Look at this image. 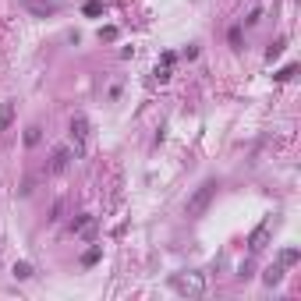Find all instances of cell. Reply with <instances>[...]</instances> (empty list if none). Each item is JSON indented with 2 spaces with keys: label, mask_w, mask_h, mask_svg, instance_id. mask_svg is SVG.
Wrapping results in <instances>:
<instances>
[{
  "label": "cell",
  "mask_w": 301,
  "mask_h": 301,
  "mask_svg": "<svg viewBox=\"0 0 301 301\" xmlns=\"http://www.w3.org/2000/svg\"><path fill=\"white\" fill-rule=\"evenodd\" d=\"M284 46H287V39H277V43L266 50V57H270V60H273V57H280V53H284Z\"/></svg>",
  "instance_id": "7c38bea8"
},
{
  "label": "cell",
  "mask_w": 301,
  "mask_h": 301,
  "mask_svg": "<svg viewBox=\"0 0 301 301\" xmlns=\"http://www.w3.org/2000/svg\"><path fill=\"white\" fill-rule=\"evenodd\" d=\"M82 11H85L89 18H96V14H103V4H99V0H89V4H85Z\"/></svg>",
  "instance_id": "8fae6325"
},
{
  "label": "cell",
  "mask_w": 301,
  "mask_h": 301,
  "mask_svg": "<svg viewBox=\"0 0 301 301\" xmlns=\"http://www.w3.org/2000/svg\"><path fill=\"white\" fill-rule=\"evenodd\" d=\"M298 259H301V252H298V248H284V252H280V266H294Z\"/></svg>",
  "instance_id": "ba28073f"
},
{
  "label": "cell",
  "mask_w": 301,
  "mask_h": 301,
  "mask_svg": "<svg viewBox=\"0 0 301 301\" xmlns=\"http://www.w3.org/2000/svg\"><path fill=\"white\" fill-rule=\"evenodd\" d=\"M71 231L78 234V238H85V241H96V231H99V220L85 213V216H78V220L71 223Z\"/></svg>",
  "instance_id": "3957f363"
},
{
  "label": "cell",
  "mask_w": 301,
  "mask_h": 301,
  "mask_svg": "<svg viewBox=\"0 0 301 301\" xmlns=\"http://www.w3.org/2000/svg\"><path fill=\"white\" fill-rule=\"evenodd\" d=\"M67 160H71V149H57V153H53V163H50V170H53V174H60V170L67 167Z\"/></svg>",
  "instance_id": "8992f818"
},
{
  "label": "cell",
  "mask_w": 301,
  "mask_h": 301,
  "mask_svg": "<svg viewBox=\"0 0 301 301\" xmlns=\"http://www.w3.org/2000/svg\"><path fill=\"white\" fill-rule=\"evenodd\" d=\"M294 71H298V64H287V67H284V71L277 74V78H280V82H287V78H291V74H294Z\"/></svg>",
  "instance_id": "5bb4252c"
},
{
  "label": "cell",
  "mask_w": 301,
  "mask_h": 301,
  "mask_svg": "<svg viewBox=\"0 0 301 301\" xmlns=\"http://www.w3.org/2000/svg\"><path fill=\"white\" fill-rule=\"evenodd\" d=\"M71 138H74V153H85V138H89V121L85 117H74L71 121Z\"/></svg>",
  "instance_id": "277c9868"
},
{
  "label": "cell",
  "mask_w": 301,
  "mask_h": 301,
  "mask_svg": "<svg viewBox=\"0 0 301 301\" xmlns=\"http://www.w3.org/2000/svg\"><path fill=\"white\" fill-rule=\"evenodd\" d=\"M14 277L18 280H28L32 277V266H28V262H14Z\"/></svg>",
  "instance_id": "30bf717a"
},
{
  "label": "cell",
  "mask_w": 301,
  "mask_h": 301,
  "mask_svg": "<svg viewBox=\"0 0 301 301\" xmlns=\"http://www.w3.org/2000/svg\"><path fill=\"white\" fill-rule=\"evenodd\" d=\"M170 287H174L177 294H192V298H195V294H202V291H206V277H202V273L174 277V280H170Z\"/></svg>",
  "instance_id": "7a4b0ae2"
},
{
  "label": "cell",
  "mask_w": 301,
  "mask_h": 301,
  "mask_svg": "<svg viewBox=\"0 0 301 301\" xmlns=\"http://www.w3.org/2000/svg\"><path fill=\"white\" fill-rule=\"evenodd\" d=\"M270 227H273V223H270V220H262L259 227L252 231V238H248V248H252V252H262V248H266V238H270Z\"/></svg>",
  "instance_id": "5b68a950"
},
{
  "label": "cell",
  "mask_w": 301,
  "mask_h": 301,
  "mask_svg": "<svg viewBox=\"0 0 301 301\" xmlns=\"http://www.w3.org/2000/svg\"><path fill=\"white\" fill-rule=\"evenodd\" d=\"M99 39H117V28H114V25H106V28L99 32Z\"/></svg>",
  "instance_id": "2e32d148"
},
{
  "label": "cell",
  "mask_w": 301,
  "mask_h": 301,
  "mask_svg": "<svg viewBox=\"0 0 301 301\" xmlns=\"http://www.w3.org/2000/svg\"><path fill=\"white\" fill-rule=\"evenodd\" d=\"M11 117H14V103H4V110H0V131L11 128Z\"/></svg>",
  "instance_id": "52a82bcc"
},
{
  "label": "cell",
  "mask_w": 301,
  "mask_h": 301,
  "mask_svg": "<svg viewBox=\"0 0 301 301\" xmlns=\"http://www.w3.org/2000/svg\"><path fill=\"white\" fill-rule=\"evenodd\" d=\"M216 188H220V181H216V177L202 181V184L195 188V195L188 199V216H202V213L209 209V202L216 199Z\"/></svg>",
  "instance_id": "6da1fadb"
},
{
  "label": "cell",
  "mask_w": 301,
  "mask_h": 301,
  "mask_svg": "<svg viewBox=\"0 0 301 301\" xmlns=\"http://www.w3.org/2000/svg\"><path fill=\"white\" fill-rule=\"evenodd\" d=\"M25 142H28V145L39 142V128H28V131H25Z\"/></svg>",
  "instance_id": "9a60e30c"
},
{
  "label": "cell",
  "mask_w": 301,
  "mask_h": 301,
  "mask_svg": "<svg viewBox=\"0 0 301 301\" xmlns=\"http://www.w3.org/2000/svg\"><path fill=\"white\" fill-rule=\"evenodd\" d=\"M262 280H266L270 287H273V284H280V280H284V266H270V270H266V277H262Z\"/></svg>",
  "instance_id": "9c48e42d"
},
{
  "label": "cell",
  "mask_w": 301,
  "mask_h": 301,
  "mask_svg": "<svg viewBox=\"0 0 301 301\" xmlns=\"http://www.w3.org/2000/svg\"><path fill=\"white\" fill-rule=\"evenodd\" d=\"M82 262H85V266H92V262H99V248H89V252L82 255Z\"/></svg>",
  "instance_id": "4fadbf2b"
}]
</instances>
